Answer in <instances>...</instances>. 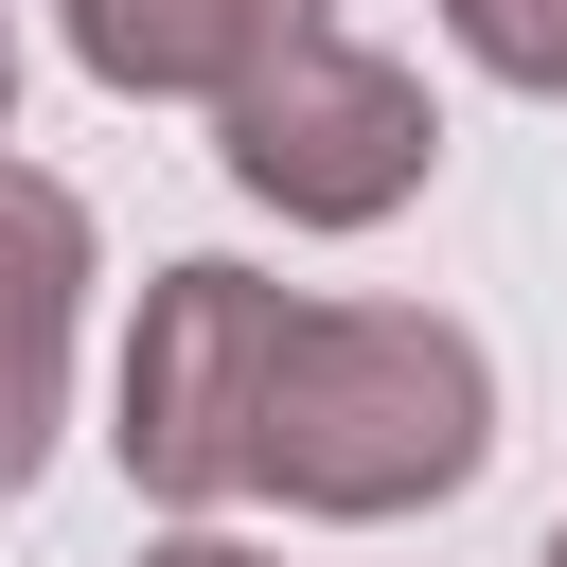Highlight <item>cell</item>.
Wrapping results in <instances>:
<instances>
[{"mask_svg": "<svg viewBox=\"0 0 567 567\" xmlns=\"http://www.w3.org/2000/svg\"><path fill=\"white\" fill-rule=\"evenodd\" d=\"M0 106H18V18H0Z\"/></svg>", "mask_w": 567, "mask_h": 567, "instance_id": "cell-8", "label": "cell"}, {"mask_svg": "<svg viewBox=\"0 0 567 567\" xmlns=\"http://www.w3.org/2000/svg\"><path fill=\"white\" fill-rule=\"evenodd\" d=\"M443 35L496 71V89H532V106H567V0H443Z\"/></svg>", "mask_w": 567, "mask_h": 567, "instance_id": "cell-6", "label": "cell"}, {"mask_svg": "<svg viewBox=\"0 0 567 567\" xmlns=\"http://www.w3.org/2000/svg\"><path fill=\"white\" fill-rule=\"evenodd\" d=\"M142 567H284V549H248V532H159Z\"/></svg>", "mask_w": 567, "mask_h": 567, "instance_id": "cell-7", "label": "cell"}, {"mask_svg": "<svg viewBox=\"0 0 567 567\" xmlns=\"http://www.w3.org/2000/svg\"><path fill=\"white\" fill-rule=\"evenodd\" d=\"M496 461V354L425 301H301L284 372H266V443L248 496L319 514V532H390L425 496H461Z\"/></svg>", "mask_w": 567, "mask_h": 567, "instance_id": "cell-1", "label": "cell"}, {"mask_svg": "<svg viewBox=\"0 0 567 567\" xmlns=\"http://www.w3.org/2000/svg\"><path fill=\"white\" fill-rule=\"evenodd\" d=\"M213 159H230V195L284 213V230H390V213L425 195V159H443V106H425L408 53L319 35V53H284L248 106H213Z\"/></svg>", "mask_w": 567, "mask_h": 567, "instance_id": "cell-3", "label": "cell"}, {"mask_svg": "<svg viewBox=\"0 0 567 567\" xmlns=\"http://www.w3.org/2000/svg\"><path fill=\"white\" fill-rule=\"evenodd\" d=\"M532 567H567V532H549V549H532Z\"/></svg>", "mask_w": 567, "mask_h": 567, "instance_id": "cell-9", "label": "cell"}, {"mask_svg": "<svg viewBox=\"0 0 567 567\" xmlns=\"http://www.w3.org/2000/svg\"><path fill=\"white\" fill-rule=\"evenodd\" d=\"M71 337H89V195L0 159V496H35L71 425Z\"/></svg>", "mask_w": 567, "mask_h": 567, "instance_id": "cell-4", "label": "cell"}, {"mask_svg": "<svg viewBox=\"0 0 567 567\" xmlns=\"http://www.w3.org/2000/svg\"><path fill=\"white\" fill-rule=\"evenodd\" d=\"M284 284H248V266H159L142 284V319H124V372H106V443H124V478L195 532L213 496H248V443H266V372H284Z\"/></svg>", "mask_w": 567, "mask_h": 567, "instance_id": "cell-2", "label": "cell"}, {"mask_svg": "<svg viewBox=\"0 0 567 567\" xmlns=\"http://www.w3.org/2000/svg\"><path fill=\"white\" fill-rule=\"evenodd\" d=\"M53 18H71L89 89H124V106H248L284 53L337 35V0H53Z\"/></svg>", "mask_w": 567, "mask_h": 567, "instance_id": "cell-5", "label": "cell"}]
</instances>
